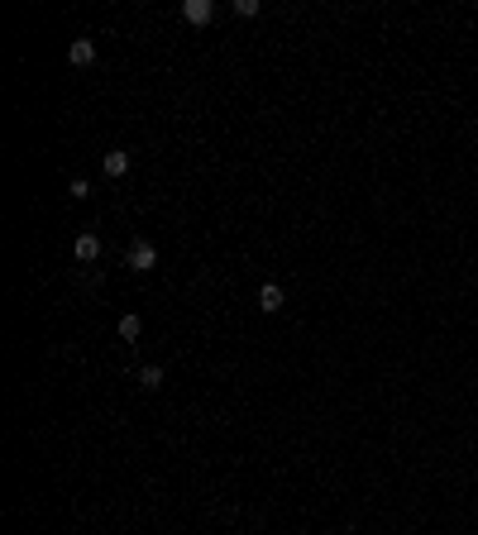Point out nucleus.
Listing matches in <instances>:
<instances>
[{"label": "nucleus", "instance_id": "nucleus-5", "mask_svg": "<svg viewBox=\"0 0 478 535\" xmlns=\"http://www.w3.org/2000/svg\"><path fill=\"white\" fill-rule=\"evenodd\" d=\"M72 253H77L81 263H96V258H101V239H96V235H77Z\"/></svg>", "mask_w": 478, "mask_h": 535}, {"label": "nucleus", "instance_id": "nucleus-7", "mask_svg": "<svg viewBox=\"0 0 478 535\" xmlns=\"http://www.w3.org/2000/svg\"><path fill=\"white\" fill-rule=\"evenodd\" d=\"M139 387H143V392H158V387H163V368H158V363H143V368H139Z\"/></svg>", "mask_w": 478, "mask_h": 535}, {"label": "nucleus", "instance_id": "nucleus-3", "mask_svg": "<svg viewBox=\"0 0 478 535\" xmlns=\"http://www.w3.org/2000/svg\"><path fill=\"white\" fill-rule=\"evenodd\" d=\"M283 287H278V282H263V287H258V311H263V315H273V311H283Z\"/></svg>", "mask_w": 478, "mask_h": 535}, {"label": "nucleus", "instance_id": "nucleus-1", "mask_svg": "<svg viewBox=\"0 0 478 535\" xmlns=\"http://www.w3.org/2000/svg\"><path fill=\"white\" fill-rule=\"evenodd\" d=\"M129 268H134V272H153V268H158V249H153L148 239H134V244H129Z\"/></svg>", "mask_w": 478, "mask_h": 535}, {"label": "nucleus", "instance_id": "nucleus-9", "mask_svg": "<svg viewBox=\"0 0 478 535\" xmlns=\"http://www.w3.org/2000/svg\"><path fill=\"white\" fill-rule=\"evenodd\" d=\"M67 196H72V201H86V196H91V182H86V177H72V182H67Z\"/></svg>", "mask_w": 478, "mask_h": 535}, {"label": "nucleus", "instance_id": "nucleus-10", "mask_svg": "<svg viewBox=\"0 0 478 535\" xmlns=\"http://www.w3.org/2000/svg\"><path fill=\"white\" fill-rule=\"evenodd\" d=\"M235 15H244V19H254V15H258V0H235Z\"/></svg>", "mask_w": 478, "mask_h": 535}, {"label": "nucleus", "instance_id": "nucleus-6", "mask_svg": "<svg viewBox=\"0 0 478 535\" xmlns=\"http://www.w3.org/2000/svg\"><path fill=\"white\" fill-rule=\"evenodd\" d=\"M129 173V153L125 148H111V153H106V177H125Z\"/></svg>", "mask_w": 478, "mask_h": 535}, {"label": "nucleus", "instance_id": "nucleus-4", "mask_svg": "<svg viewBox=\"0 0 478 535\" xmlns=\"http://www.w3.org/2000/svg\"><path fill=\"white\" fill-rule=\"evenodd\" d=\"M67 63H72V67H91L96 63V44H91V39H77V44L67 48Z\"/></svg>", "mask_w": 478, "mask_h": 535}, {"label": "nucleus", "instance_id": "nucleus-8", "mask_svg": "<svg viewBox=\"0 0 478 535\" xmlns=\"http://www.w3.org/2000/svg\"><path fill=\"white\" fill-rule=\"evenodd\" d=\"M139 335H143L139 315H120V340H139Z\"/></svg>", "mask_w": 478, "mask_h": 535}, {"label": "nucleus", "instance_id": "nucleus-2", "mask_svg": "<svg viewBox=\"0 0 478 535\" xmlns=\"http://www.w3.org/2000/svg\"><path fill=\"white\" fill-rule=\"evenodd\" d=\"M182 19H187V24H210V19H215V5H210V0H182Z\"/></svg>", "mask_w": 478, "mask_h": 535}]
</instances>
